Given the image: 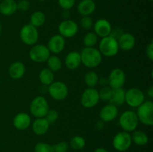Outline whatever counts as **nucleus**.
Segmentation results:
<instances>
[{
    "mask_svg": "<svg viewBox=\"0 0 153 152\" xmlns=\"http://www.w3.org/2000/svg\"><path fill=\"white\" fill-rule=\"evenodd\" d=\"M82 63L89 69L99 66L102 61V55L94 47H85L80 53Z\"/></svg>",
    "mask_w": 153,
    "mask_h": 152,
    "instance_id": "f257e3e1",
    "label": "nucleus"
},
{
    "mask_svg": "<svg viewBox=\"0 0 153 152\" xmlns=\"http://www.w3.org/2000/svg\"><path fill=\"white\" fill-rule=\"evenodd\" d=\"M119 50L120 48L117 40L112 36L109 35L108 37H102L100 40L99 51L102 55L108 58H111L117 55Z\"/></svg>",
    "mask_w": 153,
    "mask_h": 152,
    "instance_id": "f03ea898",
    "label": "nucleus"
},
{
    "mask_svg": "<svg viewBox=\"0 0 153 152\" xmlns=\"http://www.w3.org/2000/svg\"><path fill=\"white\" fill-rule=\"evenodd\" d=\"M139 120L137 114L133 110H126L119 118V125L124 131L130 133L137 129Z\"/></svg>",
    "mask_w": 153,
    "mask_h": 152,
    "instance_id": "7ed1b4c3",
    "label": "nucleus"
},
{
    "mask_svg": "<svg viewBox=\"0 0 153 152\" xmlns=\"http://www.w3.org/2000/svg\"><path fill=\"white\" fill-rule=\"evenodd\" d=\"M135 112L138 118L139 122L146 126L153 125V103L152 101H145L139 107Z\"/></svg>",
    "mask_w": 153,
    "mask_h": 152,
    "instance_id": "20e7f679",
    "label": "nucleus"
},
{
    "mask_svg": "<svg viewBox=\"0 0 153 152\" xmlns=\"http://www.w3.org/2000/svg\"><path fill=\"white\" fill-rule=\"evenodd\" d=\"M30 112L35 118H44L49 110V105L46 98L42 95L35 97L30 104Z\"/></svg>",
    "mask_w": 153,
    "mask_h": 152,
    "instance_id": "39448f33",
    "label": "nucleus"
},
{
    "mask_svg": "<svg viewBox=\"0 0 153 152\" xmlns=\"http://www.w3.org/2000/svg\"><path fill=\"white\" fill-rule=\"evenodd\" d=\"M19 37L24 44L27 46H34L39 39L38 30L31 24H26L21 28Z\"/></svg>",
    "mask_w": 153,
    "mask_h": 152,
    "instance_id": "423d86ee",
    "label": "nucleus"
},
{
    "mask_svg": "<svg viewBox=\"0 0 153 152\" xmlns=\"http://www.w3.org/2000/svg\"><path fill=\"white\" fill-rule=\"evenodd\" d=\"M48 93L54 100L63 101L67 97L69 89L67 85L62 81H53L48 86Z\"/></svg>",
    "mask_w": 153,
    "mask_h": 152,
    "instance_id": "0eeeda50",
    "label": "nucleus"
},
{
    "mask_svg": "<svg viewBox=\"0 0 153 152\" xmlns=\"http://www.w3.org/2000/svg\"><path fill=\"white\" fill-rule=\"evenodd\" d=\"M132 140L131 136L126 131H120L114 137L113 144L114 148L119 152H124L128 150L131 145Z\"/></svg>",
    "mask_w": 153,
    "mask_h": 152,
    "instance_id": "6e6552de",
    "label": "nucleus"
},
{
    "mask_svg": "<svg viewBox=\"0 0 153 152\" xmlns=\"http://www.w3.org/2000/svg\"><path fill=\"white\" fill-rule=\"evenodd\" d=\"M50 52L47 46L43 44H37L32 46L29 51V58L34 63L46 62L50 57Z\"/></svg>",
    "mask_w": 153,
    "mask_h": 152,
    "instance_id": "1a4fd4ad",
    "label": "nucleus"
},
{
    "mask_svg": "<svg viewBox=\"0 0 153 152\" xmlns=\"http://www.w3.org/2000/svg\"><path fill=\"white\" fill-rule=\"evenodd\" d=\"M145 101V95L139 88L132 87L126 91L125 102L131 107L137 108Z\"/></svg>",
    "mask_w": 153,
    "mask_h": 152,
    "instance_id": "9d476101",
    "label": "nucleus"
},
{
    "mask_svg": "<svg viewBox=\"0 0 153 152\" xmlns=\"http://www.w3.org/2000/svg\"><path fill=\"white\" fill-rule=\"evenodd\" d=\"M99 101V91L95 88H87L81 95V104L85 108H93L97 105Z\"/></svg>",
    "mask_w": 153,
    "mask_h": 152,
    "instance_id": "9b49d317",
    "label": "nucleus"
},
{
    "mask_svg": "<svg viewBox=\"0 0 153 152\" xmlns=\"http://www.w3.org/2000/svg\"><path fill=\"white\" fill-rule=\"evenodd\" d=\"M79 31V25L72 19H64L58 25V32L64 38L75 37Z\"/></svg>",
    "mask_w": 153,
    "mask_h": 152,
    "instance_id": "f8f14e48",
    "label": "nucleus"
},
{
    "mask_svg": "<svg viewBox=\"0 0 153 152\" xmlns=\"http://www.w3.org/2000/svg\"><path fill=\"white\" fill-rule=\"evenodd\" d=\"M108 86L112 89L122 88L126 82V74L123 69L120 68L114 69L108 77Z\"/></svg>",
    "mask_w": 153,
    "mask_h": 152,
    "instance_id": "ddd939ff",
    "label": "nucleus"
},
{
    "mask_svg": "<svg viewBox=\"0 0 153 152\" xmlns=\"http://www.w3.org/2000/svg\"><path fill=\"white\" fill-rule=\"evenodd\" d=\"M65 38L60 34L53 35L48 41L47 48L50 53L58 55L62 52L65 48Z\"/></svg>",
    "mask_w": 153,
    "mask_h": 152,
    "instance_id": "4468645a",
    "label": "nucleus"
},
{
    "mask_svg": "<svg viewBox=\"0 0 153 152\" xmlns=\"http://www.w3.org/2000/svg\"><path fill=\"white\" fill-rule=\"evenodd\" d=\"M94 33L100 37H105L111 34L112 26L110 22L105 19H100L94 24Z\"/></svg>",
    "mask_w": 153,
    "mask_h": 152,
    "instance_id": "2eb2a0df",
    "label": "nucleus"
},
{
    "mask_svg": "<svg viewBox=\"0 0 153 152\" xmlns=\"http://www.w3.org/2000/svg\"><path fill=\"white\" fill-rule=\"evenodd\" d=\"M119 110L117 106L111 104H108L101 109L100 112V120L104 122H109L114 121L118 116Z\"/></svg>",
    "mask_w": 153,
    "mask_h": 152,
    "instance_id": "dca6fc26",
    "label": "nucleus"
},
{
    "mask_svg": "<svg viewBox=\"0 0 153 152\" xmlns=\"http://www.w3.org/2000/svg\"><path fill=\"white\" fill-rule=\"evenodd\" d=\"M13 125L16 129L19 131H25L31 125V119L28 113L24 112L19 113L13 118Z\"/></svg>",
    "mask_w": 153,
    "mask_h": 152,
    "instance_id": "f3484780",
    "label": "nucleus"
},
{
    "mask_svg": "<svg viewBox=\"0 0 153 152\" xmlns=\"http://www.w3.org/2000/svg\"><path fill=\"white\" fill-rule=\"evenodd\" d=\"M120 49L123 51H130L134 47L136 43L135 37L130 33H123L117 39Z\"/></svg>",
    "mask_w": 153,
    "mask_h": 152,
    "instance_id": "a211bd4d",
    "label": "nucleus"
},
{
    "mask_svg": "<svg viewBox=\"0 0 153 152\" xmlns=\"http://www.w3.org/2000/svg\"><path fill=\"white\" fill-rule=\"evenodd\" d=\"M64 64L70 70H75L79 68L82 64L80 53L76 51L69 52L64 60Z\"/></svg>",
    "mask_w": 153,
    "mask_h": 152,
    "instance_id": "6ab92c4d",
    "label": "nucleus"
},
{
    "mask_svg": "<svg viewBox=\"0 0 153 152\" xmlns=\"http://www.w3.org/2000/svg\"><path fill=\"white\" fill-rule=\"evenodd\" d=\"M96 3L94 0H82L77 5V10L82 16H91L96 10Z\"/></svg>",
    "mask_w": 153,
    "mask_h": 152,
    "instance_id": "aec40b11",
    "label": "nucleus"
},
{
    "mask_svg": "<svg viewBox=\"0 0 153 152\" xmlns=\"http://www.w3.org/2000/svg\"><path fill=\"white\" fill-rule=\"evenodd\" d=\"M25 73V66L23 63L16 61L12 63L8 69L9 76L12 79L18 80L22 78Z\"/></svg>",
    "mask_w": 153,
    "mask_h": 152,
    "instance_id": "412c9836",
    "label": "nucleus"
},
{
    "mask_svg": "<svg viewBox=\"0 0 153 152\" xmlns=\"http://www.w3.org/2000/svg\"><path fill=\"white\" fill-rule=\"evenodd\" d=\"M49 125H50L45 118H37L31 123L33 132L37 136L46 134L49 130Z\"/></svg>",
    "mask_w": 153,
    "mask_h": 152,
    "instance_id": "4be33fe9",
    "label": "nucleus"
},
{
    "mask_svg": "<svg viewBox=\"0 0 153 152\" xmlns=\"http://www.w3.org/2000/svg\"><path fill=\"white\" fill-rule=\"evenodd\" d=\"M16 10L17 4L15 0H2L0 2V13L3 16H12Z\"/></svg>",
    "mask_w": 153,
    "mask_h": 152,
    "instance_id": "5701e85b",
    "label": "nucleus"
},
{
    "mask_svg": "<svg viewBox=\"0 0 153 152\" xmlns=\"http://www.w3.org/2000/svg\"><path fill=\"white\" fill-rule=\"evenodd\" d=\"M126 91L122 88L112 89V93L108 102L117 106H121L125 103Z\"/></svg>",
    "mask_w": 153,
    "mask_h": 152,
    "instance_id": "b1692460",
    "label": "nucleus"
},
{
    "mask_svg": "<svg viewBox=\"0 0 153 152\" xmlns=\"http://www.w3.org/2000/svg\"><path fill=\"white\" fill-rule=\"evenodd\" d=\"M46 17L45 13L40 10H37L31 15L29 24L37 28L39 27L43 26L46 22Z\"/></svg>",
    "mask_w": 153,
    "mask_h": 152,
    "instance_id": "393cba45",
    "label": "nucleus"
},
{
    "mask_svg": "<svg viewBox=\"0 0 153 152\" xmlns=\"http://www.w3.org/2000/svg\"><path fill=\"white\" fill-rule=\"evenodd\" d=\"M54 79H55L54 72L48 68L43 69L39 73V80L42 85L49 86L54 81Z\"/></svg>",
    "mask_w": 153,
    "mask_h": 152,
    "instance_id": "a878e982",
    "label": "nucleus"
},
{
    "mask_svg": "<svg viewBox=\"0 0 153 152\" xmlns=\"http://www.w3.org/2000/svg\"><path fill=\"white\" fill-rule=\"evenodd\" d=\"M131 136L132 142H134L139 146L145 145L149 142V137L147 134L141 131H134Z\"/></svg>",
    "mask_w": 153,
    "mask_h": 152,
    "instance_id": "bb28decb",
    "label": "nucleus"
},
{
    "mask_svg": "<svg viewBox=\"0 0 153 152\" xmlns=\"http://www.w3.org/2000/svg\"><path fill=\"white\" fill-rule=\"evenodd\" d=\"M47 62V66L49 69L55 72H58L61 69L63 66V63L61 61V58L58 57L57 55H50L48 60L46 61Z\"/></svg>",
    "mask_w": 153,
    "mask_h": 152,
    "instance_id": "cd10ccee",
    "label": "nucleus"
},
{
    "mask_svg": "<svg viewBox=\"0 0 153 152\" xmlns=\"http://www.w3.org/2000/svg\"><path fill=\"white\" fill-rule=\"evenodd\" d=\"M99 77L98 74L94 71H89L85 75V84L88 86V87L90 88H94L97 84H98Z\"/></svg>",
    "mask_w": 153,
    "mask_h": 152,
    "instance_id": "c85d7f7f",
    "label": "nucleus"
},
{
    "mask_svg": "<svg viewBox=\"0 0 153 152\" xmlns=\"http://www.w3.org/2000/svg\"><path fill=\"white\" fill-rule=\"evenodd\" d=\"M98 36L94 32H88L83 38V44L85 47H94L98 42Z\"/></svg>",
    "mask_w": 153,
    "mask_h": 152,
    "instance_id": "c756f323",
    "label": "nucleus"
},
{
    "mask_svg": "<svg viewBox=\"0 0 153 152\" xmlns=\"http://www.w3.org/2000/svg\"><path fill=\"white\" fill-rule=\"evenodd\" d=\"M86 145L85 139L81 136H75L71 139L70 142V147L76 151L82 150Z\"/></svg>",
    "mask_w": 153,
    "mask_h": 152,
    "instance_id": "7c9ffc66",
    "label": "nucleus"
},
{
    "mask_svg": "<svg viewBox=\"0 0 153 152\" xmlns=\"http://www.w3.org/2000/svg\"><path fill=\"white\" fill-rule=\"evenodd\" d=\"M112 93V88L109 86H102L99 91V96H100V100L102 101H108L111 98V95Z\"/></svg>",
    "mask_w": 153,
    "mask_h": 152,
    "instance_id": "2f4dec72",
    "label": "nucleus"
},
{
    "mask_svg": "<svg viewBox=\"0 0 153 152\" xmlns=\"http://www.w3.org/2000/svg\"><path fill=\"white\" fill-rule=\"evenodd\" d=\"M34 152H54L52 145L46 142H38L34 147Z\"/></svg>",
    "mask_w": 153,
    "mask_h": 152,
    "instance_id": "473e14b6",
    "label": "nucleus"
},
{
    "mask_svg": "<svg viewBox=\"0 0 153 152\" xmlns=\"http://www.w3.org/2000/svg\"><path fill=\"white\" fill-rule=\"evenodd\" d=\"M58 116H59V115H58V111L56 110H55V109H49L44 118L47 120L49 125H52V124H54L58 120Z\"/></svg>",
    "mask_w": 153,
    "mask_h": 152,
    "instance_id": "72a5a7b5",
    "label": "nucleus"
},
{
    "mask_svg": "<svg viewBox=\"0 0 153 152\" xmlns=\"http://www.w3.org/2000/svg\"><path fill=\"white\" fill-rule=\"evenodd\" d=\"M80 25L85 30H90L94 26V21L90 16H82L80 20Z\"/></svg>",
    "mask_w": 153,
    "mask_h": 152,
    "instance_id": "f704fd0d",
    "label": "nucleus"
},
{
    "mask_svg": "<svg viewBox=\"0 0 153 152\" xmlns=\"http://www.w3.org/2000/svg\"><path fill=\"white\" fill-rule=\"evenodd\" d=\"M58 3L63 10H70L74 7L76 0H58Z\"/></svg>",
    "mask_w": 153,
    "mask_h": 152,
    "instance_id": "c9c22d12",
    "label": "nucleus"
},
{
    "mask_svg": "<svg viewBox=\"0 0 153 152\" xmlns=\"http://www.w3.org/2000/svg\"><path fill=\"white\" fill-rule=\"evenodd\" d=\"M54 152H67L69 149V144L65 141L60 142L52 145Z\"/></svg>",
    "mask_w": 153,
    "mask_h": 152,
    "instance_id": "e433bc0d",
    "label": "nucleus"
},
{
    "mask_svg": "<svg viewBox=\"0 0 153 152\" xmlns=\"http://www.w3.org/2000/svg\"><path fill=\"white\" fill-rule=\"evenodd\" d=\"M17 4V10L20 11H26L30 7V2L28 0H19V1H16Z\"/></svg>",
    "mask_w": 153,
    "mask_h": 152,
    "instance_id": "4c0bfd02",
    "label": "nucleus"
},
{
    "mask_svg": "<svg viewBox=\"0 0 153 152\" xmlns=\"http://www.w3.org/2000/svg\"><path fill=\"white\" fill-rule=\"evenodd\" d=\"M146 57L149 58L150 61L153 60V42L151 40L150 43H148L146 48Z\"/></svg>",
    "mask_w": 153,
    "mask_h": 152,
    "instance_id": "58836bf2",
    "label": "nucleus"
},
{
    "mask_svg": "<svg viewBox=\"0 0 153 152\" xmlns=\"http://www.w3.org/2000/svg\"><path fill=\"white\" fill-rule=\"evenodd\" d=\"M105 122H104L103 121H97V123H96V128H97V129L99 130V131H102V130L105 128Z\"/></svg>",
    "mask_w": 153,
    "mask_h": 152,
    "instance_id": "ea45409f",
    "label": "nucleus"
},
{
    "mask_svg": "<svg viewBox=\"0 0 153 152\" xmlns=\"http://www.w3.org/2000/svg\"><path fill=\"white\" fill-rule=\"evenodd\" d=\"M98 83H100L102 86H108V77H102V78L99 79Z\"/></svg>",
    "mask_w": 153,
    "mask_h": 152,
    "instance_id": "a19ab883",
    "label": "nucleus"
},
{
    "mask_svg": "<svg viewBox=\"0 0 153 152\" xmlns=\"http://www.w3.org/2000/svg\"><path fill=\"white\" fill-rule=\"evenodd\" d=\"M64 11L62 12V16L63 17H64L65 19H68L69 16H70V10H63Z\"/></svg>",
    "mask_w": 153,
    "mask_h": 152,
    "instance_id": "79ce46f5",
    "label": "nucleus"
},
{
    "mask_svg": "<svg viewBox=\"0 0 153 152\" xmlns=\"http://www.w3.org/2000/svg\"><path fill=\"white\" fill-rule=\"evenodd\" d=\"M147 95L150 98H153V86H150L147 90Z\"/></svg>",
    "mask_w": 153,
    "mask_h": 152,
    "instance_id": "37998d69",
    "label": "nucleus"
},
{
    "mask_svg": "<svg viewBox=\"0 0 153 152\" xmlns=\"http://www.w3.org/2000/svg\"><path fill=\"white\" fill-rule=\"evenodd\" d=\"M94 152H108V151L105 148H97L95 151H94Z\"/></svg>",
    "mask_w": 153,
    "mask_h": 152,
    "instance_id": "c03bdc74",
    "label": "nucleus"
},
{
    "mask_svg": "<svg viewBox=\"0 0 153 152\" xmlns=\"http://www.w3.org/2000/svg\"><path fill=\"white\" fill-rule=\"evenodd\" d=\"M1 23H0V33H1Z\"/></svg>",
    "mask_w": 153,
    "mask_h": 152,
    "instance_id": "a18cd8bd",
    "label": "nucleus"
},
{
    "mask_svg": "<svg viewBox=\"0 0 153 152\" xmlns=\"http://www.w3.org/2000/svg\"><path fill=\"white\" fill-rule=\"evenodd\" d=\"M38 1H44L45 0H38Z\"/></svg>",
    "mask_w": 153,
    "mask_h": 152,
    "instance_id": "49530a36",
    "label": "nucleus"
},
{
    "mask_svg": "<svg viewBox=\"0 0 153 152\" xmlns=\"http://www.w3.org/2000/svg\"><path fill=\"white\" fill-rule=\"evenodd\" d=\"M148 1H152V0H148Z\"/></svg>",
    "mask_w": 153,
    "mask_h": 152,
    "instance_id": "de8ad7c7",
    "label": "nucleus"
}]
</instances>
